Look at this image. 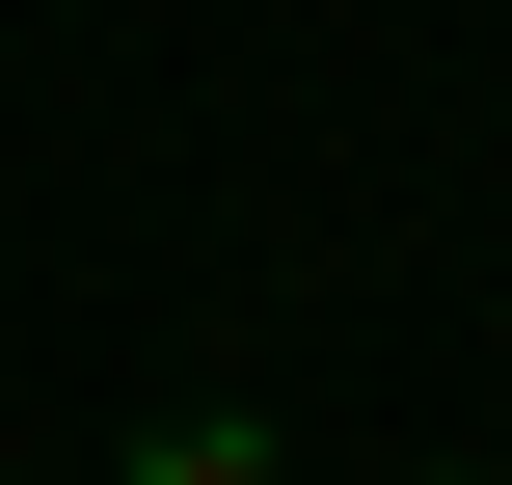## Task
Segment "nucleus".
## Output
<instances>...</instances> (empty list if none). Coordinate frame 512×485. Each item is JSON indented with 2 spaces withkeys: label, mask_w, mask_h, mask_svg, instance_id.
Segmentation results:
<instances>
[{
  "label": "nucleus",
  "mask_w": 512,
  "mask_h": 485,
  "mask_svg": "<svg viewBox=\"0 0 512 485\" xmlns=\"http://www.w3.org/2000/svg\"><path fill=\"white\" fill-rule=\"evenodd\" d=\"M135 485H297V459H270V405H162V432H135Z\"/></svg>",
  "instance_id": "f257e3e1"
},
{
  "label": "nucleus",
  "mask_w": 512,
  "mask_h": 485,
  "mask_svg": "<svg viewBox=\"0 0 512 485\" xmlns=\"http://www.w3.org/2000/svg\"><path fill=\"white\" fill-rule=\"evenodd\" d=\"M459 485H486V459H459Z\"/></svg>",
  "instance_id": "f03ea898"
}]
</instances>
